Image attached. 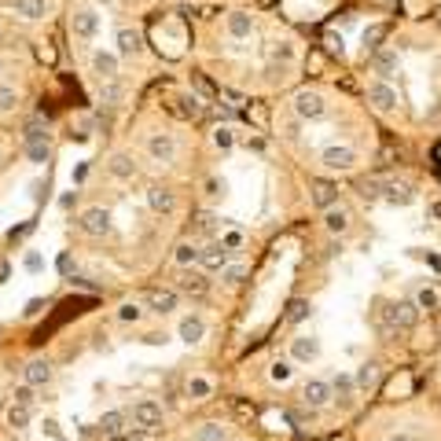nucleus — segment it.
Here are the masks:
<instances>
[{
    "mask_svg": "<svg viewBox=\"0 0 441 441\" xmlns=\"http://www.w3.org/2000/svg\"><path fill=\"white\" fill-rule=\"evenodd\" d=\"M383 331L386 335H393V331H412L415 324H419V305L415 302H408V298H401V302H390L386 309H383Z\"/></svg>",
    "mask_w": 441,
    "mask_h": 441,
    "instance_id": "nucleus-1",
    "label": "nucleus"
},
{
    "mask_svg": "<svg viewBox=\"0 0 441 441\" xmlns=\"http://www.w3.org/2000/svg\"><path fill=\"white\" fill-rule=\"evenodd\" d=\"M78 228H81L85 235H92V239H103V235H110L115 220H110V210H103V206H88V210L78 217Z\"/></svg>",
    "mask_w": 441,
    "mask_h": 441,
    "instance_id": "nucleus-2",
    "label": "nucleus"
},
{
    "mask_svg": "<svg viewBox=\"0 0 441 441\" xmlns=\"http://www.w3.org/2000/svg\"><path fill=\"white\" fill-rule=\"evenodd\" d=\"M147 159L159 162V166H169L176 159V137L173 132H151L147 137Z\"/></svg>",
    "mask_w": 441,
    "mask_h": 441,
    "instance_id": "nucleus-3",
    "label": "nucleus"
},
{
    "mask_svg": "<svg viewBox=\"0 0 441 441\" xmlns=\"http://www.w3.org/2000/svg\"><path fill=\"white\" fill-rule=\"evenodd\" d=\"M320 162L327 169H335V173H349L353 166H357V151L346 147V144H331V147L320 151Z\"/></svg>",
    "mask_w": 441,
    "mask_h": 441,
    "instance_id": "nucleus-4",
    "label": "nucleus"
},
{
    "mask_svg": "<svg viewBox=\"0 0 441 441\" xmlns=\"http://www.w3.org/2000/svg\"><path fill=\"white\" fill-rule=\"evenodd\" d=\"M294 115L305 118V122H320L327 115V103L320 92H309V88H302V92L294 96Z\"/></svg>",
    "mask_w": 441,
    "mask_h": 441,
    "instance_id": "nucleus-5",
    "label": "nucleus"
},
{
    "mask_svg": "<svg viewBox=\"0 0 441 441\" xmlns=\"http://www.w3.org/2000/svg\"><path fill=\"white\" fill-rule=\"evenodd\" d=\"M368 103L379 110V115H393V107H397V92H393V85H386L383 78L379 81H371L368 85Z\"/></svg>",
    "mask_w": 441,
    "mask_h": 441,
    "instance_id": "nucleus-6",
    "label": "nucleus"
},
{
    "mask_svg": "<svg viewBox=\"0 0 441 441\" xmlns=\"http://www.w3.org/2000/svg\"><path fill=\"white\" fill-rule=\"evenodd\" d=\"M70 30H74L78 41H92V37L100 33V15H96L92 8H78V11L70 15Z\"/></svg>",
    "mask_w": 441,
    "mask_h": 441,
    "instance_id": "nucleus-7",
    "label": "nucleus"
},
{
    "mask_svg": "<svg viewBox=\"0 0 441 441\" xmlns=\"http://www.w3.org/2000/svg\"><path fill=\"white\" fill-rule=\"evenodd\" d=\"M228 261H232V250L225 247V243H210V247H203V254H198V269L203 272H220Z\"/></svg>",
    "mask_w": 441,
    "mask_h": 441,
    "instance_id": "nucleus-8",
    "label": "nucleus"
},
{
    "mask_svg": "<svg viewBox=\"0 0 441 441\" xmlns=\"http://www.w3.org/2000/svg\"><path fill=\"white\" fill-rule=\"evenodd\" d=\"M331 397H335V390H331V383H324V379H309V383L302 386V401H305L309 408H324Z\"/></svg>",
    "mask_w": 441,
    "mask_h": 441,
    "instance_id": "nucleus-9",
    "label": "nucleus"
},
{
    "mask_svg": "<svg viewBox=\"0 0 441 441\" xmlns=\"http://www.w3.org/2000/svg\"><path fill=\"white\" fill-rule=\"evenodd\" d=\"M129 419H132V423H137V427H159L162 423V405H154V401H137V405H132V412H129Z\"/></svg>",
    "mask_w": 441,
    "mask_h": 441,
    "instance_id": "nucleus-10",
    "label": "nucleus"
},
{
    "mask_svg": "<svg viewBox=\"0 0 441 441\" xmlns=\"http://www.w3.org/2000/svg\"><path fill=\"white\" fill-rule=\"evenodd\" d=\"M52 375H55V368H52V361H44V357H37V361H30L26 368H22V379H26V386H48Z\"/></svg>",
    "mask_w": 441,
    "mask_h": 441,
    "instance_id": "nucleus-11",
    "label": "nucleus"
},
{
    "mask_svg": "<svg viewBox=\"0 0 441 441\" xmlns=\"http://www.w3.org/2000/svg\"><path fill=\"white\" fill-rule=\"evenodd\" d=\"M309 198H313L317 210L335 206L339 203V184L335 181H313V184H309Z\"/></svg>",
    "mask_w": 441,
    "mask_h": 441,
    "instance_id": "nucleus-12",
    "label": "nucleus"
},
{
    "mask_svg": "<svg viewBox=\"0 0 441 441\" xmlns=\"http://www.w3.org/2000/svg\"><path fill=\"white\" fill-rule=\"evenodd\" d=\"M107 173L115 176V181H132V176H137V159H132L129 151H115L107 162Z\"/></svg>",
    "mask_w": 441,
    "mask_h": 441,
    "instance_id": "nucleus-13",
    "label": "nucleus"
},
{
    "mask_svg": "<svg viewBox=\"0 0 441 441\" xmlns=\"http://www.w3.org/2000/svg\"><path fill=\"white\" fill-rule=\"evenodd\" d=\"M291 357H294L298 364L317 361V357H320V339H313V335H298V339H291Z\"/></svg>",
    "mask_w": 441,
    "mask_h": 441,
    "instance_id": "nucleus-14",
    "label": "nucleus"
},
{
    "mask_svg": "<svg viewBox=\"0 0 441 441\" xmlns=\"http://www.w3.org/2000/svg\"><path fill=\"white\" fill-rule=\"evenodd\" d=\"M176 335H181V342H188V346H198L206 339V320L203 317H184L176 324Z\"/></svg>",
    "mask_w": 441,
    "mask_h": 441,
    "instance_id": "nucleus-15",
    "label": "nucleus"
},
{
    "mask_svg": "<svg viewBox=\"0 0 441 441\" xmlns=\"http://www.w3.org/2000/svg\"><path fill=\"white\" fill-rule=\"evenodd\" d=\"M176 287H181V294L203 298V294L210 291V280H206V272H198L195 265H191V269H184V276H181V283H176Z\"/></svg>",
    "mask_w": 441,
    "mask_h": 441,
    "instance_id": "nucleus-16",
    "label": "nucleus"
},
{
    "mask_svg": "<svg viewBox=\"0 0 441 441\" xmlns=\"http://www.w3.org/2000/svg\"><path fill=\"white\" fill-rule=\"evenodd\" d=\"M92 74L100 78V81H115L118 78V55L115 52H92Z\"/></svg>",
    "mask_w": 441,
    "mask_h": 441,
    "instance_id": "nucleus-17",
    "label": "nucleus"
},
{
    "mask_svg": "<svg viewBox=\"0 0 441 441\" xmlns=\"http://www.w3.org/2000/svg\"><path fill=\"white\" fill-rule=\"evenodd\" d=\"M324 228H327L331 235H346V232H349V210L339 206V203L327 206V210H324Z\"/></svg>",
    "mask_w": 441,
    "mask_h": 441,
    "instance_id": "nucleus-18",
    "label": "nucleus"
},
{
    "mask_svg": "<svg viewBox=\"0 0 441 441\" xmlns=\"http://www.w3.org/2000/svg\"><path fill=\"white\" fill-rule=\"evenodd\" d=\"M147 206L154 210V213H173L176 210V195L169 191V188H147Z\"/></svg>",
    "mask_w": 441,
    "mask_h": 441,
    "instance_id": "nucleus-19",
    "label": "nucleus"
},
{
    "mask_svg": "<svg viewBox=\"0 0 441 441\" xmlns=\"http://www.w3.org/2000/svg\"><path fill=\"white\" fill-rule=\"evenodd\" d=\"M125 427H129V412H125V408H110V412H103V419H100V434H107V437H118Z\"/></svg>",
    "mask_w": 441,
    "mask_h": 441,
    "instance_id": "nucleus-20",
    "label": "nucleus"
},
{
    "mask_svg": "<svg viewBox=\"0 0 441 441\" xmlns=\"http://www.w3.org/2000/svg\"><path fill=\"white\" fill-rule=\"evenodd\" d=\"M11 8L18 18L26 22H41L44 15H48V0H11Z\"/></svg>",
    "mask_w": 441,
    "mask_h": 441,
    "instance_id": "nucleus-21",
    "label": "nucleus"
},
{
    "mask_svg": "<svg viewBox=\"0 0 441 441\" xmlns=\"http://www.w3.org/2000/svg\"><path fill=\"white\" fill-rule=\"evenodd\" d=\"M397 63H401V59H397V52H390V48H379V52H371V70L375 74H379L383 81L397 70Z\"/></svg>",
    "mask_w": 441,
    "mask_h": 441,
    "instance_id": "nucleus-22",
    "label": "nucleus"
},
{
    "mask_svg": "<svg viewBox=\"0 0 441 441\" xmlns=\"http://www.w3.org/2000/svg\"><path fill=\"white\" fill-rule=\"evenodd\" d=\"M383 198L390 206H408L412 198H415V191L408 188V184H401V181H386V188H383Z\"/></svg>",
    "mask_w": 441,
    "mask_h": 441,
    "instance_id": "nucleus-23",
    "label": "nucleus"
},
{
    "mask_svg": "<svg viewBox=\"0 0 441 441\" xmlns=\"http://www.w3.org/2000/svg\"><path fill=\"white\" fill-rule=\"evenodd\" d=\"M173 309H176V291H151L147 294V313L166 317V313H173Z\"/></svg>",
    "mask_w": 441,
    "mask_h": 441,
    "instance_id": "nucleus-24",
    "label": "nucleus"
},
{
    "mask_svg": "<svg viewBox=\"0 0 441 441\" xmlns=\"http://www.w3.org/2000/svg\"><path fill=\"white\" fill-rule=\"evenodd\" d=\"M228 33H232L235 41L250 37V33H254V15H250V11H232V15H228Z\"/></svg>",
    "mask_w": 441,
    "mask_h": 441,
    "instance_id": "nucleus-25",
    "label": "nucleus"
},
{
    "mask_svg": "<svg viewBox=\"0 0 441 441\" xmlns=\"http://www.w3.org/2000/svg\"><path fill=\"white\" fill-rule=\"evenodd\" d=\"M140 52H144V37L137 30L122 26L118 30V55H140Z\"/></svg>",
    "mask_w": 441,
    "mask_h": 441,
    "instance_id": "nucleus-26",
    "label": "nucleus"
},
{
    "mask_svg": "<svg viewBox=\"0 0 441 441\" xmlns=\"http://www.w3.org/2000/svg\"><path fill=\"white\" fill-rule=\"evenodd\" d=\"M383 188H386L383 176H361V181H357V195L364 198V203H375V198H383Z\"/></svg>",
    "mask_w": 441,
    "mask_h": 441,
    "instance_id": "nucleus-27",
    "label": "nucleus"
},
{
    "mask_svg": "<svg viewBox=\"0 0 441 441\" xmlns=\"http://www.w3.org/2000/svg\"><path fill=\"white\" fill-rule=\"evenodd\" d=\"M26 159L33 162V166H44L52 159V147H48V137H33V140H26Z\"/></svg>",
    "mask_w": 441,
    "mask_h": 441,
    "instance_id": "nucleus-28",
    "label": "nucleus"
},
{
    "mask_svg": "<svg viewBox=\"0 0 441 441\" xmlns=\"http://www.w3.org/2000/svg\"><path fill=\"white\" fill-rule=\"evenodd\" d=\"M353 383H357V390H375V386H379V364H375V361L361 364L357 375H353Z\"/></svg>",
    "mask_w": 441,
    "mask_h": 441,
    "instance_id": "nucleus-29",
    "label": "nucleus"
},
{
    "mask_svg": "<svg viewBox=\"0 0 441 441\" xmlns=\"http://www.w3.org/2000/svg\"><path fill=\"white\" fill-rule=\"evenodd\" d=\"M198 254H203V250H198L195 243H176V250H173V261L181 265V269H191V265H198Z\"/></svg>",
    "mask_w": 441,
    "mask_h": 441,
    "instance_id": "nucleus-30",
    "label": "nucleus"
},
{
    "mask_svg": "<svg viewBox=\"0 0 441 441\" xmlns=\"http://www.w3.org/2000/svg\"><path fill=\"white\" fill-rule=\"evenodd\" d=\"M4 419H8V427H11V430H26V427H30V408L15 401V405L4 412Z\"/></svg>",
    "mask_w": 441,
    "mask_h": 441,
    "instance_id": "nucleus-31",
    "label": "nucleus"
},
{
    "mask_svg": "<svg viewBox=\"0 0 441 441\" xmlns=\"http://www.w3.org/2000/svg\"><path fill=\"white\" fill-rule=\"evenodd\" d=\"M313 317V302H305V298H294L291 305H287V324H302Z\"/></svg>",
    "mask_w": 441,
    "mask_h": 441,
    "instance_id": "nucleus-32",
    "label": "nucleus"
},
{
    "mask_svg": "<svg viewBox=\"0 0 441 441\" xmlns=\"http://www.w3.org/2000/svg\"><path fill=\"white\" fill-rule=\"evenodd\" d=\"M210 393H213L210 379H203V375H191V379H188V397H191V401H203V397H210Z\"/></svg>",
    "mask_w": 441,
    "mask_h": 441,
    "instance_id": "nucleus-33",
    "label": "nucleus"
},
{
    "mask_svg": "<svg viewBox=\"0 0 441 441\" xmlns=\"http://www.w3.org/2000/svg\"><path fill=\"white\" fill-rule=\"evenodd\" d=\"M383 37H386V26H383V22H371V26L364 30V48L368 52H379L383 48Z\"/></svg>",
    "mask_w": 441,
    "mask_h": 441,
    "instance_id": "nucleus-34",
    "label": "nucleus"
},
{
    "mask_svg": "<svg viewBox=\"0 0 441 441\" xmlns=\"http://www.w3.org/2000/svg\"><path fill=\"white\" fill-rule=\"evenodd\" d=\"M195 441H228V434H225L220 423H203L195 430Z\"/></svg>",
    "mask_w": 441,
    "mask_h": 441,
    "instance_id": "nucleus-35",
    "label": "nucleus"
},
{
    "mask_svg": "<svg viewBox=\"0 0 441 441\" xmlns=\"http://www.w3.org/2000/svg\"><path fill=\"white\" fill-rule=\"evenodd\" d=\"M220 280H225L228 287H239L243 280H247V265H232V261H228L225 269H220Z\"/></svg>",
    "mask_w": 441,
    "mask_h": 441,
    "instance_id": "nucleus-36",
    "label": "nucleus"
},
{
    "mask_svg": "<svg viewBox=\"0 0 441 441\" xmlns=\"http://www.w3.org/2000/svg\"><path fill=\"white\" fill-rule=\"evenodd\" d=\"M291 375H294L291 361H272V368H269V379L272 383H291Z\"/></svg>",
    "mask_w": 441,
    "mask_h": 441,
    "instance_id": "nucleus-37",
    "label": "nucleus"
},
{
    "mask_svg": "<svg viewBox=\"0 0 441 441\" xmlns=\"http://www.w3.org/2000/svg\"><path fill=\"white\" fill-rule=\"evenodd\" d=\"M419 309H437V291H434V287H419V291H415V298H412Z\"/></svg>",
    "mask_w": 441,
    "mask_h": 441,
    "instance_id": "nucleus-38",
    "label": "nucleus"
},
{
    "mask_svg": "<svg viewBox=\"0 0 441 441\" xmlns=\"http://www.w3.org/2000/svg\"><path fill=\"white\" fill-rule=\"evenodd\" d=\"M232 144H235V132H232L228 125H217V129H213V147H217V151H228Z\"/></svg>",
    "mask_w": 441,
    "mask_h": 441,
    "instance_id": "nucleus-39",
    "label": "nucleus"
},
{
    "mask_svg": "<svg viewBox=\"0 0 441 441\" xmlns=\"http://www.w3.org/2000/svg\"><path fill=\"white\" fill-rule=\"evenodd\" d=\"M181 115L184 118H198V115H203V100H198V96H181Z\"/></svg>",
    "mask_w": 441,
    "mask_h": 441,
    "instance_id": "nucleus-40",
    "label": "nucleus"
},
{
    "mask_svg": "<svg viewBox=\"0 0 441 441\" xmlns=\"http://www.w3.org/2000/svg\"><path fill=\"white\" fill-rule=\"evenodd\" d=\"M353 386H357V383H353L349 375H335V379H331V390H335V397H342V401L353 393Z\"/></svg>",
    "mask_w": 441,
    "mask_h": 441,
    "instance_id": "nucleus-41",
    "label": "nucleus"
},
{
    "mask_svg": "<svg viewBox=\"0 0 441 441\" xmlns=\"http://www.w3.org/2000/svg\"><path fill=\"white\" fill-rule=\"evenodd\" d=\"M140 317H144V309H140L137 302H125V305L118 309V320H122V324H137Z\"/></svg>",
    "mask_w": 441,
    "mask_h": 441,
    "instance_id": "nucleus-42",
    "label": "nucleus"
},
{
    "mask_svg": "<svg viewBox=\"0 0 441 441\" xmlns=\"http://www.w3.org/2000/svg\"><path fill=\"white\" fill-rule=\"evenodd\" d=\"M18 107V92L11 85H0V110H15Z\"/></svg>",
    "mask_w": 441,
    "mask_h": 441,
    "instance_id": "nucleus-43",
    "label": "nucleus"
},
{
    "mask_svg": "<svg viewBox=\"0 0 441 441\" xmlns=\"http://www.w3.org/2000/svg\"><path fill=\"white\" fill-rule=\"evenodd\" d=\"M272 59H283V63H294V44H287V41H280V44H272Z\"/></svg>",
    "mask_w": 441,
    "mask_h": 441,
    "instance_id": "nucleus-44",
    "label": "nucleus"
},
{
    "mask_svg": "<svg viewBox=\"0 0 441 441\" xmlns=\"http://www.w3.org/2000/svg\"><path fill=\"white\" fill-rule=\"evenodd\" d=\"M191 85H195V88H198V92H203V96H210V100L217 96V88H213V85H210V81H206L203 74H191Z\"/></svg>",
    "mask_w": 441,
    "mask_h": 441,
    "instance_id": "nucleus-45",
    "label": "nucleus"
},
{
    "mask_svg": "<svg viewBox=\"0 0 441 441\" xmlns=\"http://www.w3.org/2000/svg\"><path fill=\"white\" fill-rule=\"evenodd\" d=\"M41 430H44V434H48L52 441H66V434L59 430V423H55V419H44V423H41Z\"/></svg>",
    "mask_w": 441,
    "mask_h": 441,
    "instance_id": "nucleus-46",
    "label": "nucleus"
},
{
    "mask_svg": "<svg viewBox=\"0 0 441 441\" xmlns=\"http://www.w3.org/2000/svg\"><path fill=\"white\" fill-rule=\"evenodd\" d=\"M55 269H59L63 276H74V257H70V254H66V250H63V254L55 257Z\"/></svg>",
    "mask_w": 441,
    "mask_h": 441,
    "instance_id": "nucleus-47",
    "label": "nucleus"
},
{
    "mask_svg": "<svg viewBox=\"0 0 441 441\" xmlns=\"http://www.w3.org/2000/svg\"><path fill=\"white\" fill-rule=\"evenodd\" d=\"M118 96H122V88H118V85H103V88H100V100H103V103H110V107H115V100H118Z\"/></svg>",
    "mask_w": 441,
    "mask_h": 441,
    "instance_id": "nucleus-48",
    "label": "nucleus"
},
{
    "mask_svg": "<svg viewBox=\"0 0 441 441\" xmlns=\"http://www.w3.org/2000/svg\"><path fill=\"white\" fill-rule=\"evenodd\" d=\"M220 243H225L228 250H239L243 247V232H225V235H220Z\"/></svg>",
    "mask_w": 441,
    "mask_h": 441,
    "instance_id": "nucleus-49",
    "label": "nucleus"
},
{
    "mask_svg": "<svg viewBox=\"0 0 441 441\" xmlns=\"http://www.w3.org/2000/svg\"><path fill=\"white\" fill-rule=\"evenodd\" d=\"M15 401L30 408V405H33V386H18V390H15Z\"/></svg>",
    "mask_w": 441,
    "mask_h": 441,
    "instance_id": "nucleus-50",
    "label": "nucleus"
},
{
    "mask_svg": "<svg viewBox=\"0 0 441 441\" xmlns=\"http://www.w3.org/2000/svg\"><path fill=\"white\" fill-rule=\"evenodd\" d=\"M22 265H26V272H41V269H44L41 254H26V261H22Z\"/></svg>",
    "mask_w": 441,
    "mask_h": 441,
    "instance_id": "nucleus-51",
    "label": "nucleus"
},
{
    "mask_svg": "<svg viewBox=\"0 0 441 441\" xmlns=\"http://www.w3.org/2000/svg\"><path fill=\"white\" fill-rule=\"evenodd\" d=\"M206 191L210 195H225V181H217V176H213V181H206Z\"/></svg>",
    "mask_w": 441,
    "mask_h": 441,
    "instance_id": "nucleus-52",
    "label": "nucleus"
},
{
    "mask_svg": "<svg viewBox=\"0 0 441 441\" xmlns=\"http://www.w3.org/2000/svg\"><path fill=\"white\" fill-rule=\"evenodd\" d=\"M74 198H78V191H74V195H70V191H66V195L59 198V206H63V210H70V206H74Z\"/></svg>",
    "mask_w": 441,
    "mask_h": 441,
    "instance_id": "nucleus-53",
    "label": "nucleus"
},
{
    "mask_svg": "<svg viewBox=\"0 0 441 441\" xmlns=\"http://www.w3.org/2000/svg\"><path fill=\"white\" fill-rule=\"evenodd\" d=\"M198 228L210 232V228H213V217H210V213H203V217H198Z\"/></svg>",
    "mask_w": 441,
    "mask_h": 441,
    "instance_id": "nucleus-54",
    "label": "nucleus"
},
{
    "mask_svg": "<svg viewBox=\"0 0 441 441\" xmlns=\"http://www.w3.org/2000/svg\"><path fill=\"white\" fill-rule=\"evenodd\" d=\"M430 217L441 220V198H434V203H430Z\"/></svg>",
    "mask_w": 441,
    "mask_h": 441,
    "instance_id": "nucleus-55",
    "label": "nucleus"
},
{
    "mask_svg": "<svg viewBox=\"0 0 441 441\" xmlns=\"http://www.w3.org/2000/svg\"><path fill=\"white\" fill-rule=\"evenodd\" d=\"M390 441H419L415 434H390Z\"/></svg>",
    "mask_w": 441,
    "mask_h": 441,
    "instance_id": "nucleus-56",
    "label": "nucleus"
},
{
    "mask_svg": "<svg viewBox=\"0 0 441 441\" xmlns=\"http://www.w3.org/2000/svg\"><path fill=\"white\" fill-rule=\"evenodd\" d=\"M4 280H8V265H4V261H0V283H4Z\"/></svg>",
    "mask_w": 441,
    "mask_h": 441,
    "instance_id": "nucleus-57",
    "label": "nucleus"
},
{
    "mask_svg": "<svg viewBox=\"0 0 441 441\" xmlns=\"http://www.w3.org/2000/svg\"><path fill=\"white\" fill-rule=\"evenodd\" d=\"M96 4H115V0H96Z\"/></svg>",
    "mask_w": 441,
    "mask_h": 441,
    "instance_id": "nucleus-58",
    "label": "nucleus"
}]
</instances>
